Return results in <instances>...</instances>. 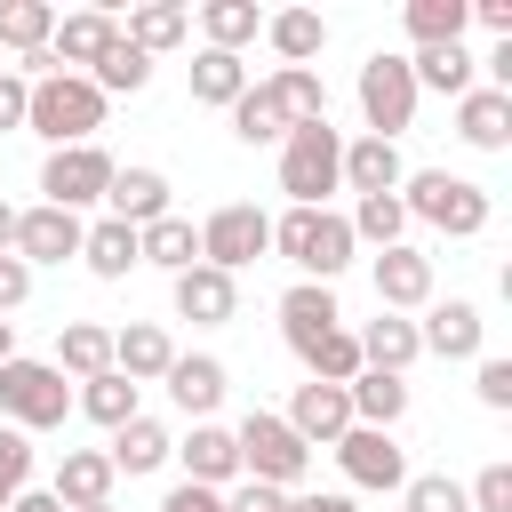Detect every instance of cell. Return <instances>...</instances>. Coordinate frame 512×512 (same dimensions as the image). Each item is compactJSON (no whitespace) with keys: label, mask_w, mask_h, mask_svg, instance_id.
<instances>
[{"label":"cell","mask_w":512,"mask_h":512,"mask_svg":"<svg viewBox=\"0 0 512 512\" xmlns=\"http://www.w3.org/2000/svg\"><path fill=\"white\" fill-rule=\"evenodd\" d=\"M472 392H480V408L504 416V408H512V360H488V352H480V360H472Z\"/></svg>","instance_id":"obj_47"},{"label":"cell","mask_w":512,"mask_h":512,"mask_svg":"<svg viewBox=\"0 0 512 512\" xmlns=\"http://www.w3.org/2000/svg\"><path fill=\"white\" fill-rule=\"evenodd\" d=\"M472 24L496 32V40H512V0H472Z\"/></svg>","instance_id":"obj_53"},{"label":"cell","mask_w":512,"mask_h":512,"mask_svg":"<svg viewBox=\"0 0 512 512\" xmlns=\"http://www.w3.org/2000/svg\"><path fill=\"white\" fill-rule=\"evenodd\" d=\"M232 136H240V144H280V136H288V112L272 104V88H248V96L232 104Z\"/></svg>","instance_id":"obj_42"},{"label":"cell","mask_w":512,"mask_h":512,"mask_svg":"<svg viewBox=\"0 0 512 512\" xmlns=\"http://www.w3.org/2000/svg\"><path fill=\"white\" fill-rule=\"evenodd\" d=\"M56 368H64L72 384L104 376V368H112V328H96V320H64V328H56Z\"/></svg>","instance_id":"obj_31"},{"label":"cell","mask_w":512,"mask_h":512,"mask_svg":"<svg viewBox=\"0 0 512 512\" xmlns=\"http://www.w3.org/2000/svg\"><path fill=\"white\" fill-rule=\"evenodd\" d=\"M72 408H80L88 424H104V432H120L128 416H144V408H136V384H128L120 368H104V376H88V384L72 392Z\"/></svg>","instance_id":"obj_32"},{"label":"cell","mask_w":512,"mask_h":512,"mask_svg":"<svg viewBox=\"0 0 512 512\" xmlns=\"http://www.w3.org/2000/svg\"><path fill=\"white\" fill-rule=\"evenodd\" d=\"M200 32H208V48L240 56V48L264 32V8H256V0H208V8H200Z\"/></svg>","instance_id":"obj_38"},{"label":"cell","mask_w":512,"mask_h":512,"mask_svg":"<svg viewBox=\"0 0 512 512\" xmlns=\"http://www.w3.org/2000/svg\"><path fill=\"white\" fill-rule=\"evenodd\" d=\"M360 120H368V136H384V144H400V128H416V80H408V56L376 48V56L360 64Z\"/></svg>","instance_id":"obj_7"},{"label":"cell","mask_w":512,"mask_h":512,"mask_svg":"<svg viewBox=\"0 0 512 512\" xmlns=\"http://www.w3.org/2000/svg\"><path fill=\"white\" fill-rule=\"evenodd\" d=\"M24 128L48 136V152H64V144H96V128H104V96L88 88V72H48V80H32Z\"/></svg>","instance_id":"obj_2"},{"label":"cell","mask_w":512,"mask_h":512,"mask_svg":"<svg viewBox=\"0 0 512 512\" xmlns=\"http://www.w3.org/2000/svg\"><path fill=\"white\" fill-rule=\"evenodd\" d=\"M224 512H288V496L264 488V480H232V488H224Z\"/></svg>","instance_id":"obj_48"},{"label":"cell","mask_w":512,"mask_h":512,"mask_svg":"<svg viewBox=\"0 0 512 512\" xmlns=\"http://www.w3.org/2000/svg\"><path fill=\"white\" fill-rule=\"evenodd\" d=\"M112 168H120V160H112L104 144H64V152H48V160H40V200H48V208H72V216H80L88 200H104Z\"/></svg>","instance_id":"obj_8"},{"label":"cell","mask_w":512,"mask_h":512,"mask_svg":"<svg viewBox=\"0 0 512 512\" xmlns=\"http://www.w3.org/2000/svg\"><path fill=\"white\" fill-rule=\"evenodd\" d=\"M136 264H160L168 280H176V272H192V264H200V224L168 208L160 224H144V232H136Z\"/></svg>","instance_id":"obj_24"},{"label":"cell","mask_w":512,"mask_h":512,"mask_svg":"<svg viewBox=\"0 0 512 512\" xmlns=\"http://www.w3.org/2000/svg\"><path fill=\"white\" fill-rule=\"evenodd\" d=\"M288 512H360L344 488H304V496H288Z\"/></svg>","instance_id":"obj_52"},{"label":"cell","mask_w":512,"mask_h":512,"mask_svg":"<svg viewBox=\"0 0 512 512\" xmlns=\"http://www.w3.org/2000/svg\"><path fill=\"white\" fill-rule=\"evenodd\" d=\"M112 456L104 448H64V464H56V480H48V496L64 504V512H88V504H112Z\"/></svg>","instance_id":"obj_21"},{"label":"cell","mask_w":512,"mask_h":512,"mask_svg":"<svg viewBox=\"0 0 512 512\" xmlns=\"http://www.w3.org/2000/svg\"><path fill=\"white\" fill-rule=\"evenodd\" d=\"M400 24H408V40H416V48H448V40H464L472 0H408V8H400Z\"/></svg>","instance_id":"obj_33"},{"label":"cell","mask_w":512,"mask_h":512,"mask_svg":"<svg viewBox=\"0 0 512 512\" xmlns=\"http://www.w3.org/2000/svg\"><path fill=\"white\" fill-rule=\"evenodd\" d=\"M280 192L288 208H328V192H344V136L328 120H304L280 136Z\"/></svg>","instance_id":"obj_3"},{"label":"cell","mask_w":512,"mask_h":512,"mask_svg":"<svg viewBox=\"0 0 512 512\" xmlns=\"http://www.w3.org/2000/svg\"><path fill=\"white\" fill-rule=\"evenodd\" d=\"M24 296H32V272H24L16 256H0V320H8V312H24Z\"/></svg>","instance_id":"obj_51"},{"label":"cell","mask_w":512,"mask_h":512,"mask_svg":"<svg viewBox=\"0 0 512 512\" xmlns=\"http://www.w3.org/2000/svg\"><path fill=\"white\" fill-rule=\"evenodd\" d=\"M160 384H168V400H176V408H184V416H192V424H208V416H216V400H224V384H232V376H224V360H216V352H176V360H168V376H160Z\"/></svg>","instance_id":"obj_17"},{"label":"cell","mask_w":512,"mask_h":512,"mask_svg":"<svg viewBox=\"0 0 512 512\" xmlns=\"http://www.w3.org/2000/svg\"><path fill=\"white\" fill-rule=\"evenodd\" d=\"M408 80H416V96H424V88H440V96H464V88H480V80H472V56H464V40H448V48H416V56H408Z\"/></svg>","instance_id":"obj_34"},{"label":"cell","mask_w":512,"mask_h":512,"mask_svg":"<svg viewBox=\"0 0 512 512\" xmlns=\"http://www.w3.org/2000/svg\"><path fill=\"white\" fill-rule=\"evenodd\" d=\"M456 136L472 152H504L512 144V96L504 88H464L456 96Z\"/></svg>","instance_id":"obj_22"},{"label":"cell","mask_w":512,"mask_h":512,"mask_svg":"<svg viewBox=\"0 0 512 512\" xmlns=\"http://www.w3.org/2000/svg\"><path fill=\"white\" fill-rule=\"evenodd\" d=\"M272 248H280L304 280H320V288H328V280L352 264V248H360V240H352V224H344L336 208H288V216L272 224Z\"/></svg>","instance_id":"obj_6"},{"label":"cell","mask_w":512,"mask_h":512,"mask_svg":"<svg viewBox=\"0 0 512 512\" xmlns=\"http://www.w3.org/2000/svg\"><path fill=\"white\" fill-rule=\"evenodd\" d=\"M120 40V16L112 8H72V16H56V40H48V56H56V72H96V56Z\"/></svg>","instance_id":"obj_15"},{"label":"cell","mask_w":512,"mask_h":512,"mask_svg":"<svg viewBox=\"0 0 512 512\" xmlns=\"http://www.w3.org/2000/svg\"><path fill=\"white\" fill-rule=\"evenodd\" d=\"M240 312V288H232V272H216V264H192V272H176V320H192V328H224Z\"/></svg>","instance_id":"obj_19"},{"label":"cell","mask_w":512,"mask_h":512,"mask_svg":"<svg viewBox=\"0 0 512 512\" xmlns=\"http://www.w3.org/2000/svg\"><path fill=\"white\" fill-rule=\"evenodd\" d=\"M352 240H376V248H400V232H408V208H400V192H368V200H352Z\"/></svg>","instance_id":"obj_41"},{"label":"cell","mask_w":512,"mask_h":512,"mask_svg":"<svg viewBox=\"0 0 512 512\" xmlns=\"http://www.w3.org/2000/svg\"><path fill=\"white\" fill-rule=\"evenodd\" d=\"M120 40H128V48H144V56L184 48V40H192V8H184V0H144V8H128Z\"/></svg>","instance_id":"obj_27"},{"label":"cell","mask_w":512,"mask_h":512,"mask_svg":"<svg viewBox=\"0 0 512 512\" xmlns=\"http://www.w3.org/2000/svg\"><path fill=\"white\" fill-rule=\"evenodd\" d=\"M24 104H32V80H16L0 64V128H24Z\"/></svg>","instance_id":"obj_50"},{"label":"cell","mask_w":512,"mask_h":512,"mask_svg":"<svg viewBox=\"0 0 512 512\" xmlns=\"http://www.w3.org/2000/svg\"><path fill=\"white\" fill-rule=\"evenodd\" d=\"M176 456H184V480H200V488H232L240 480V448H232L224 424H192V440H176Z\"/></svg>","instance_id":"obj_26"},{"label":"cell","mask_w":512,"mask_h":512,"mask_svg":"<svg viewBox=\"0 0 512 512\" xmlns=\"http://www.w3.org/2000/svg\"><path fill=\"white\" fill-rule=\"evenodd\" d=\"M8 248H16V208L0 200V256H8Z\"/></svg>","instance_id":"obj_56"},{"label":"cell","mask_w":512,"mask_h":512,"mask_svg":"<svg viewBox=\"0 0 512 512\" xmlns=\"http://www.w3.org/2000/svg\"><path fill=\"white\" fill-rule=\"evenodd\" d=\"M232 448H240V480H264V488H280V496H296L304 472H312V448L280 424V408H248L240 432H232Z\"/></svg>","instance_id":"obj_4"},{"label":"cell","mask_w":512,"mask_h":512,"mask_svg":"<svg viewBox=\"0 0 512 512\" xmlns=\"http://www.w3.org/2000/svg\"><path fill=\"white\" fill-rule=\"evenodd\" d=\"M0 360H16V320H0Z\"/></svg>","instance_id":"obj_57"},{"label":"cell","mask_w":512,"mask_h":512,"mask_svg":"<svg viewBox=\"0 0 512 512\" xmlns=\"http://www.w3.org/2000/svg\"><path fill=\"white\" fill-rule=\"evenodd\" d=\"M376 304L400 312V320L424 312V304H432V256L408 248V240H400V248H376Z\"/></svg>","instance_id":"obj_13"},{"label":"cell","mask_w":512,"mask_h":512,"mask_svg":"<svg viewBox=\"0 0 512 512\" xmlns=\"http://www.w3.org/2000/svg\"><path fill=\"white\" fill-rule=\"evenodd\" d=\"M360 336V368H384V376H408V360L424 352L416 344V320H400V312H376L368 328H352Z\"/></svg>","instance_id":"obj_28"},{"label":"cell","mask_w":512,"mask_h":512,"mask_svg":"<svg viewBox=\"0 0 512 512\" xmlns=\"http://www.w3.org/2000/svg\"><path fill=\"white\" fill-rule=\"evenodd\" d=\"M328 328H344V304H336V288H320V280H296L288 296H280V336H288V352L304 360Z\"/></svg>","instance_id":"obj_16"},{"label":"cell","mask_w":512,"mask_h":512,"mask_svg":"<svg viewBox=\"0 0 512 512\" xmlns=\"http://www.w3.org/2000/svg\"><path fill=\"white\" fill-rule=\"evenodd\" d=\"M72 416V384H64V368L56 360H0V424H16L24 440L32 432H56Z\"/></svg>","instance_id":"obj_5"},{"label":"cell","mask_w":512,"mask_h":512,"mask_svg":"<svg viewBox=\"0 0 512 512\" xmlns=\"http://www.w3.org/2000/svg\"><path fill=\"white\" fill-rule=\"evenodd\" d=\"M80 232H88V224H80L72 208H48V200H40V208H16V248H8V256H16L24 272H40V264L80 256Z\"/></svg>","instance_id":"obj_11"},{"label":"cell","mask_w":512,"mask_h":512,"mask_svg":"<svg viewBox=\"0 0 512 512\" xmlns=\"http://www.w3.org/2000/svg\"><path fill=\"white\" fill-rule=\"evenodd\" d=\"M400 176H408V160H400V144H384V136H352L344 144V192H400Z\"/></svg>","instance_id":"obj_23"},{"label":"cell","mask_w":512,"mask_h":512,"mask_svg":"<svg viewBox=\"0 0 512 512\" xmlns=\"http://www.w3.org/2000/svg\"><path fill=\"white\" fill-rule=\"evenodd\" d=\"M304 368H312V384H352V376H360V336H352V328H328V336L304 352Z\"/></svg>","instance_id":"obj_43"},{"label":"cell","mask_w":512,"mask_h":512,"mask_svg":"<svg viewBox=\"0 0 512 512\" xmlns=\"http://www.w3.org/2000/svg\"><path fill=\"white\" fill-rule=\"evenodd\" d=\"M8 512H64V504H56L48 488H16V496H8Z\"/></svg>","instance_id":"obj_55"},{"label":"cell","mask_w":512,"mask_h":512,"mask_svg":"<svg viewBox=\"0 0 512 512\" xmlns=\"http://www.w3.org/2000/svg\"><path fill=\"white\" fill-rule=\"evenodd\" d=\"M344 400H352V424H368V432H392V424L408 416V376L360 368V376L344 384Z\"/></svg>","instance_id":"obj_25"},{"label":"cell","mask_w":512,"mask_h":512,"mask_svg":"<svg viewBox=\"0 0 512 512\" xmlns=\"http://www.w3.org/2000/svg\"><path fill=\"white\" fill-rule=\"evenodd\" d=\"M48 40H56V8H48V0H0V48L40 56Z\"/></svg>","instance_id":"obj_39"},{"label":"cell","mask_w":512,"mask_h":512,"mask_svg":"<svg viewBox=\"0 0 512 512\" xmlns=\"http://www.w3.org/2000/svg\"><path fill=\"white\" fill-rule=\"evenodd\" d=\"M480 336H488V320H480V304H472V296L424 304V320H416V344H424V352H440V360H480Z\"/></svg>","instance_id":"obj_14"},{"label":"cell","mask_w":512,"mask_h":512,"mask_svg":"<svg viewBox=\"0 0 512 512\" xmlns=\"http://www.w3.org/2000/svg\"><path fill=\"white\" fill-rule=\"evenodd\" d=\"M16 488H32V440L16 424H0V512H8Z\"/></svg>","instance_id":"obj_45"},{"label":"cell","mask_w":512,"mask_h":512,"mask_svg":"<svg viewBox=\"0 0 512 512\" xmlns=\"http://www.w3.org/2000/svg\"><path fill=\"white\" fill-rule=\"evenodd\" d=\"M168 360H176V344H168V328L160 320H128V328H112V368L144 392V384H160L168 376Z\"/></svg>","instance_id":"obj_20"},{"label":"cell","mask_w":512,"mask_h":512,"mask_svg":"<svg viewBox=\"0 0 512 512\" xmlns=\"http://www.w3.org/2000/svg\"><path fill=\"white\" fill-rule=\"evenodd\" d=\"M104 456H112V472H128V480H136V472H160V464L176 456V440H168V424L128 416V424L112 432V448H104Z\"/></svg>","instance_id":"obj_29"},{"label":"cell","mask_w":512,"mask_h":512,"mask_svg":"<svg viewBox=\"0 0 512 512\" xmlns=\"http://www.w3.org/2000/svg\"><path fill=\"white\" fill-rule=\"evenodd\" d=\"M280 424L304 440V448H336L344 432H352V400H344V384H296L288 392V408H280Z\"/></svg>","instance_id":"obj_12"},{"label":"cell","mask_w":512,"mask_h":512,"mask_svg":"<svg viewBox=\"0 0 512 512\" xmlns=\"http://www.w3.org/2000/svg\"><path fill=\"white\" fill-rule=\"evenodd\" d=\"M464 504H472V512H512V464H504V456L480 464V480L464 488Z\"/></svg>","instance_id":"obj_46"},{"label":"cell","mask_w":512,"mask_h":512,"mask_svg":"<svg viewBox=\"0 0 512 512\" xmlns=\"http://www.w3.org/2000/svg\"><path fill=\"white\" fill-rule=\"evenodd\" d=\"M336 464H344V480L368 488V496H400V488H408V448H400L392 432L352 424V432L336 440Z\"/></svg>","instance_id":"obj_10"},{"label":"cell","mask_w":512,"mask_h":512,"mask_svg":"<svg viewBox=\"0 0 512 512\" xmlns=\"http://www.w3.org/2000/svg\"><path fill=\"white\" fill-rule=\"evenodd\" d=\"M264 88H272V104L288 112V128H304V120H328V88H320V72H312V64H280Z\"/></svg>","instance_id":"obj_36"},{"label":"cell","mask_w":512,"mask_h":512,"mask_svg":"<svg viewBox=\"0 0 512 512\" xmlns=\"http://www.w3.org/2000/svg\"><path fill=\"white\" fill-rule=\"evenodd\" d=\"M264 40H272L280 64H312L328 48V16L320 8H280V16H264Z\"/></svg>","instance_id":"obj_30"},{"label":"cell","mask_w":512,"mask_h":512,"mask_svg":"<svg viewBox=\"0 0 512 512\" xmlns=\"http://www.w3.org/2000/svg\"><path fill=\"white\" fill-rule=\"evenodd\" d=\"M88 512H112V504H88Z\"/></svg>","instance_id":"obj_58"},{"label":"cell","mask_w":512,"mask_h":512,"mask_svg":"<svg viewBox=\"0 0 512 512\" xmlns=\"http://www.w3.org/2000/svg\"><path fill=\"white\" fill-rule=\"evenodd\" d=\"M160 512H224V488H200V480H176L160 496Z\"/></svg>","instance_id":"obj_49"},{"label":"cell","mask_w":512,"mask_h":512,"mask_svg":"<svg viewBox=\"0 0 512 512\" xmlns=\"http://www.w3.org/2000/svg\"><path fill=\"white\" fill-rule=\"evenodd\" d=\"M400 512H472V504H464V480H448V472H408Z\"/></svg>","instance_id":"obj_44"},{"label":"cell","mask_w":512,"mask_h":512,"mask_svg":"<svg viewBox=\"0 0 512 512\" xmlns=\"http://www.w3.org/2000/svg\"><path fill=\"white\" fill-rule=\"evenodd\" d=\"M80 264H88L96 280H128V272H136V232L112 224V216L88 224V232H80Z\"/></svg>","instance_id":"obj_37"},{"label":"cell","mask_w":512,"mask_h":512,"mask_svg":"<svg viewBox=\"0 0 512 512\" xmlns=\"http://www.w3.org/2000/svg\"><path fill=\"white\" fill-rule=\"evenodd\" d=\"M400 208H408V224H432V232H448V240H480L488 232V184H472V176H448V168H408L400 176Z\"/></svg>","instance_id":"obj_1"},{"label":"cell","mask_w":512,"mask_h":512,"mask_svg":"<svg viewBox=\"0 0 512 512\" xmlns=\"http://www.w3.org/2000/svg\"><path fill=\"white\" fill-rule=\"evenodd\" d=\"M104 208H112V224L144 232V224H160V216H168V176H160V168H112Z\"/></svg>","instance_id":"obj_18"},{"label":"cell","mask_w":512,"mask_h":512,"mask_svg":"<svg viewBox=\"0 0 512 512\" xmlns=\"http://www.w3.org/2000/svg\"><path fill=\"white\" fill-rule=\"evenodd\" d=\"M144 80H152V56H144V48H128V40H112V48L96 56V72H88V88H96V96H136Z\"/></svg>","instance_id":"obj_40"},{"label":"cell","mask_w":512,"mask_h":512,"mask_svg":"<svg viewBox=\"0 0 512 512\" xmlns=\"http://www.w3.org/2000/svg\"><path fill=\"white\" fill-rule=\"evenodd\" d=\"M264 248H272V216L248 208V200H224V208L200 224V264H216V272H240V264H256Z\"/></svg>","instance_id":"obj_9"},{"label":"cell","mask_w":512,"mask_h":512,"mask_svg":"<svg viewBox=\"0 0 512 512\" xmlns=\"http://www.w3.org/2000/svg\"><path fill=\"white\" fill-rule=\"evenodd\" d=\"M488 88H504V96H512V40H496V48H488Z\"/></svg>","instance_id":"obj_54"},{"label":"cell","mask_w":512,"mask_h":512,"mask_svg":"<svg viewBox=\"0 0 512 512\" xmlns=\"http://www.w3.org/2000/svg\"><path fill=\"white\" fill-rule=\"evenodd\" d=\"M240 96H248V64L224 56V48H200V56H192V104H224V112H232Z\"/></svg>","instance_id":"obj_35"}]
</instances>
